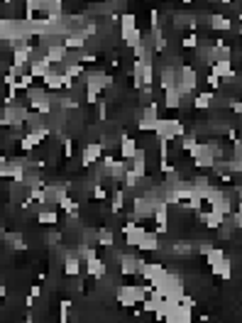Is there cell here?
Segmentation results:
<instances>
[{
	"label": "cell",
	"instance_id": "277c9868",
	"mask_svg": "<svg viewBox=\"0 0 242 323\" xmlns=\"http://www.w3.org/2000/svg\"><path fill=\"white\" fill-rule=\"evenodd\" d=\"M211 269H213V274H218L220 279H230V277H233V265H230L228 257H223V260H218L216 265H211Z\"/></svg>",
	"mask_w": 242,
	"mask_h": 323
},
{
	"label": "cell",
	"instance_id": "ba28073f",
	"mask_svg": "<svg viewBox=\"0 0 242 323\" xmlns=\"http://www.w3.org/2000/svg\"><path fill=\"white\" fill-rule=\"evenodd\" d=\"M113 240H115V238H113V233H110V230H100V238H98V242H100V245L110 247V245H113Z\"/></svg>",
	"mask_w": 242,
	"mask_h": 323
},
{
	"label": "cell",
	"instance_id": "8992f818",
	"mask_svg": "<svg viewBox=\"0 0 242 323\" xmlns=\"http://www.w3.org/2000/svg\"><path fill=\"white\" fill-rule=\"evenodd\" d=\"M211 27L213 29H233V22L228 17H223V15H213L211 17Z\"/></svg>",
	"mask_w": 242,
	"mask_h": 323
},
{
	"label": "cell",
	"instance_id": "7a4b0ae2",
	"mask_svg": "<svg viewBox=\"0 0 242 323\" xmlns=\"http://www.w3.org/2000/svg\"><path fill=\"white\" fill-rule=\"evenodd\" d=\"M135 152H137V142L122 133V135H120V155H122V160L130 162L135 157Z\"/></svg>",
	"mask_w": 242,
	"mask_h": 323
},
{
	"label": "cell",
	"instance_id": "6da1fadb",
	"mask_svg": "<svg viewBox=\"0 0 242 323\" xmlns=\"http://www.w3.org/2000/svg\"><path fill=\"white\" fill-rule=\"evenodd\" d=\"M49 71H51V61H49L47 56H42V59H32V61H29V74H32L34 79H44Z\"/></svg>",
	"mask_w": 242,
	"mask_h": 323
},
{
	"label": "cell",
	"instance_id": "52a82bcc",
	"mask_svg": "<svg viewBox=\"0 0 242 323\" xmlns=\"http://www.w3.org/2000/svg\"><path fill=\"white\" fill-rule=\"evenodd\" d=\"M39 223H47V225H54V223H59V215H56V211H39Z\"/></svg>",
	"mask_w": 242,
	"mask_h": 323
},
{
	"label": "cell",
	"instance_id": "5b68a950",
	"mask_svg": "<svg viewBox=\"0 0 242 323\" xmlns=\"http://www.w3.org/2000/svg\"><path fill=\"white\" fill-rule=\"evenodd\" d=\"M213 98H216L213 93L203 91V93H198V96L194 98V108H198V110L203 108V110H206V108H211V106H213Z\"/></svg>",
	"mask_w": 242,
	"mask_h": 323
},
{
	"label": "cell",
	"instance_id": "3957f363",
	"mask_svg": "<svg viewBox=\"0 0 242 323\" xmlns=\"http://www.w3.org/2000/svg\"><path fill=\"white\" fill-rule=\"evenodd\" d=\"M137 247H140V252H154V250H159V235L157 233H145Z\"/></svg>",
	"mask_w": 242,
	"mask_h": 323
}]
</instances>
